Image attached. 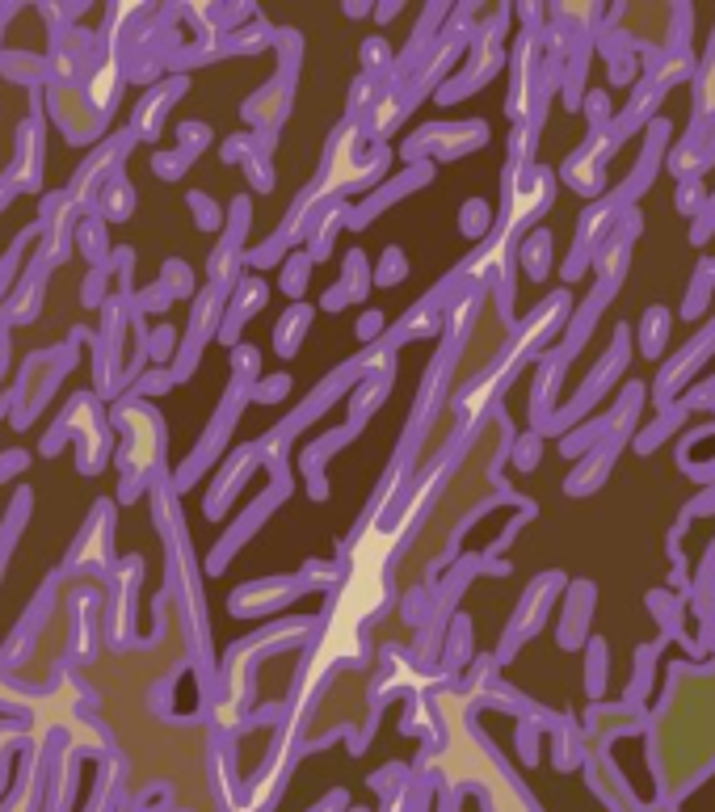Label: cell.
I'll return each mask as SVG.
<instances>
[{"label": "cell", "mask_w": 715, "mask_h": 812, "mask_svg": "<svg viewBox=\"0 0 715 812\" xmlns=\"http://www.w3.org/2000/svg\"><path fill=\"white\" fill-rule=\"evenodd\" d=\"M648 606H652V615H657V619L665 623V636L686 640V632H682V602H678V598H669V594H661V590H652V594H648Z\"/></svg>", "instance_id": "277c9868"}, {"label": "cell", "mask_w": 715, "mask_h": 812, "mask_svg": "<svg viewBox=\"0 0 715 812\" xmlns=\"http://www.w3.org/2000/svg\"><path fill=\"white\" fill-rule=\"evenodd\" d=\"M606 106H610L606 93H594V97H589V118H598V123H606Z\"/></svg>", "instance_id": "ba28073f"}, {"label": "cell", "mask_w": 715, "mask_h": 812, "mask_svg": "<svg viewBox=\"0 0 715 812\" xmlns=\"http://www.w3.org/2000/svg\"><path fill=\"white\" fill-rule=\"evenodd\" d=\"M686 417H690V409H686L682 400H678V404H669V409H665V417H661L657 425H652V430H644V434H640L636 451H640V455H652V451H657V446H661V442H665V438H669L673 430H678V425H682Z\"/></svg>", "instance_id": "3957f363"}, {"label": "cell", "mask_w": 715, "mask_h": 812, "mask_svg": "<svg viewBox=\"0 0 715 812\" xmlns=\"http://www.w3.org/2000/svg\"><path fill=\"white\" fill-rule=\"evenodd\" d=\"M711 232H715V194L703 202V211L694 215V228H690V245H707L711 240Z\"/></svg>", "instance_id": "52a82bcc"}, {"label": "cell", "mask_w": 715, "mask_h": 812, "mask_svg": "<svg viewBox=\"0 0 715 812\" xmlns=\"http://www.w3.org/2000/svg\"><path fill=\"white\" fill-rule=\"evenodd\" d=\"M703 202H707V190H703V177H690L678 186V211L682 215H699L703 211Z\"/></svg>", "instance_id": "5b68a950"}, {"label": "cell", "mask_w": 715, "mask_h": 812, "mask_svg": "<svg viewBox=\"0 0 715 812\" xmlns=\"http://www.w3.org/2000/svg\"><path fill=\"white\" fill-rule=\"evenodd\" d=\"M619 446H623V438H610V442L602 446V451H598L594 459H589L577 476L568 480V493H572V497H581V493H589V489H598V484L606 480V472H610V463H615V455H619Z\"/></svg>", "instance_id": "6da1fadb"}, {"label": "cell", "mask_w": 715, "mask_h": 812, "mask_svg": "<svg viewBox=\"0 0 715 812\" xmlns=\"http://www.w3.org/2000/svg\"><path fill=\"white\" fill-rule=\"evenodd\" d=\"M640 341H644V345H640L644 358L657 362V358L665 354V345H669V312H665V308H648V312H644Z\"/></svg>", "instance_id": "7a4b0ae2"}, {"label": "cell", "mask_w": 715, "mask_h": 812, "mask_svg": "<svg viewBox=\"0 0 715 812\" xmlns=\"http://www.w3.org/2000/svg\"><path fill=\"white\" fill-rule=\"evenodd\" d=\"M585 674H589V690L602 695V686H606V640L589 644V669H585Z\"/></svg>", "instance_id": "8992f818"}]
</instances>
